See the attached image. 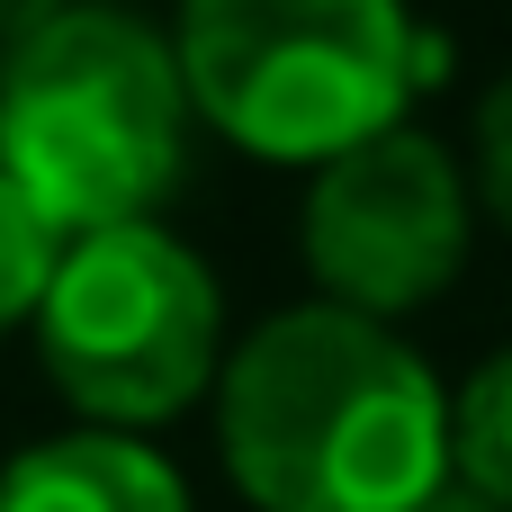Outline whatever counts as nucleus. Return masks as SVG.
Masks as SVG:
<instances>
[{
    "label": "nucleus",
    "instance_id": "f257e3e1",
    "mask_svg": "<svg viewBox=\"0 0 512 512\" xmlns=\"http://www.w3.org/2000/svg\"><path fill=\"white\" fill-rule=\"evenodd\" d=\"M216 450L252 512H414L450 477V396L414 342L315 297L225 351Z\"/></svg>",
    "mask_w": 512,
    "mask_h": 512
},
{
    "label": "nucleus",
    "instance_id": "f03ea898",
    "mask_svg": "<svg viewBox=\"0 0 512 512\" xmlns=\"http://www.w3.org/2000/svg\"><path fill=\"white\" fill-rule=\"evenodd\" d=\"M189 126L171 36L117 0H63L0 45V180L63 243L153 225L180 189Z\"/></svg>",
    "mask_w": 512,
    "mask_h": 512
},
{
    "label": "nucleus",
    "instance_id": "7ed1b4c3",
    "mask_svg": "<svg viewBox=\"0 0 512 512\" xmlns=\"http://www.w3.org/2000/svg\"><path fill=\"white\" fill-rule=\"evenodd\" d=\"M171 63L198 126L252 162L324 171L405 126L441 81V36L405 0H180Z\"/></svg>",
    "mask_w": 512,
    "mask_h": 512
},
{
    "label": "nucleus",
    "instance_id": "20e7f679",
    "mask_svg": "<svg viewBox=\"0 0 512 512\" xmlns=\"http://www.w3.org/2000/svg\"><path fill=\"white\" fill-rule=\"evenodd\" d=\"M27 333L63 405L90 414V432H135V441L180 423L225 369L216 270L171 225H117L63 243Z\"/></svg>",
    "mask_w": 512,
    "mask_h": 512
},
{
    "label": "nucleus",
    "instance_id": "39448f33",
    "mask_svg": "<svg viewBox=\"0 0 512 512\" xmlns=\"http://www.w3.org/2000/svg\"><path fill=\"white\" fill-rule=\"evenodd\" d=\"M468 234H477L468 171L423 126H387V135L351 144L342 162L315 171V189L297 207V252L315 270L324 306L369 315V324L432 306L468 270Z\"/></svg>",
    "mask_w": 512,
    "mask_h": 512
},
{
    "label": "nucleus",
    "instance_id": "423d86ee",
    "mask_svg": "<svg viewBox=\"0 0 512 512\" xmlns=\"http://www.w3.org/2000/svg\"><path fill=\"white\" fill-rule=\"evenodd\" d=\"M0 512H189V486L153 441L81 423L0 468Z\"/></svg>",
    "mask_w": 512,
    "mask_h": 512
},
{
    "label": "nucleus",
    "instance_id": "0eeeda50",
    "mask_svg": "<svg viewBox=\"0 0 512 512\" xmlns=\"http://www.w3.org/2000/svg\"><path fill=\"white\" fill-rule=\"evenodd\" d=\"M450 477L512 512V342L450 396Z\"/></svg>",
    "mask_w": 512,
    "mask_h": 512
},
{
    "label": "nucleus",
    "instance_id": "6e6552de",
    "mask_svg": "<svg viewBox=\"0 0 512 512\" xmlns=\"http://www.w3.org/2000/svg\"><path fill=\"white\" fill-rule=\"evenodd\" d=\"M54 261H63V234L0 180V333L36 324L45 288H54Z\"/></svg>",
    "mask_w": 512,
    "mask_h": 512
},
{
    "label": "nucleus",
    "instance_id": "1a4fd4ad",
    "mask_svg": "<svg viewBox=\"0 0 512 512\" xmlns=\"http://www.w3.org/2000/svg\"><path fill=\"white\" fill-rule=\"evenodd\" d=\"M468 198L512 234V72H495L486 99H477V126H468Z\"/></svg>",
    "mask_w": 512,
    "mask_h": 512
},
{
    "label": "nucleus",
    "instance_id": "9d476101",
    "mask_svg": "<svg viewBox=\"0 0 512 512\" xmlns=\"http://www.w3.org/2000/svg\"><path fill=\"white\" fill-rule=\"evenodd\" d=\"M54 9H63V0H0V45H18L27 27H45Z\"/></svg>",
    "mask_w": 512,
    "mask_h": 512
},
{
    "label": "nucleus",
    "instance_id": "9b49d317",
    "mask_svg": "<svg viewBox=\"0 0 512 512\" xmlns=\"http://www.w3.org/2000/svg\"><path fill=\"white\" fill-rule=\"evenodd\" d=\"M414 512H504V504H486L477 486H459V477H441V486H432V495H423Z\"/></svg>",
    "mask_w": 512,
    "mask_h": 512
}]
</instances>
